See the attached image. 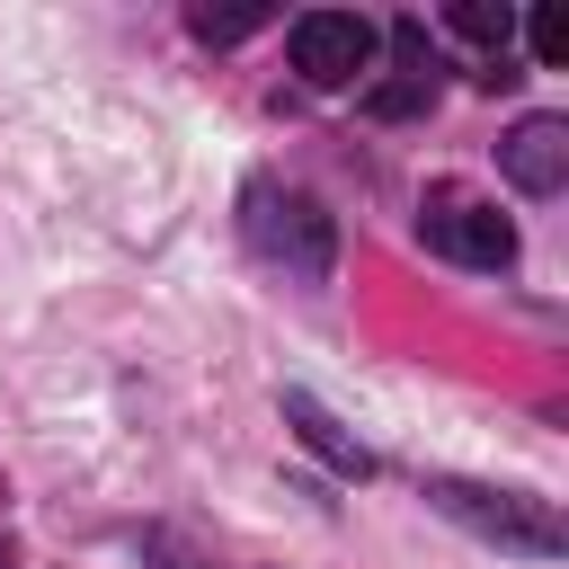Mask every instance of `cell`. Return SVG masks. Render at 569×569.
<instances>
[{"instance_id": "6da1fadb", "label": "cell", "mask_w": 569, "mask_h": 569, "mask_svg": "<svg viewBox=\"0 0 569 569\" xmlns=\"http://www.w3.org/2000/svg\"><path fill=\"white\" fill-rule=\"evenodd\" d=\"M240 213H249V240H258V258H276L284 276H302V284H329V258H338V231H329V213L302 196V187H276V178H249V196H240Z\"/></svg>"}, {"instance_id": "7a4b0ae2", "label": "cell", "mask_w": 569, "mask_h": 569, "mask_svg": "<svg viewBox=\"0 0 569 569\" xmlns=\"http://www.w3.org/2000/svg\"><path fill=\"white\" fill-rule=\"evenodd\" d=\"M373 18H356V9H311V18H293V71L311 80V89H347L365 62H373Z\"/></svg>"}, {"instance_id": "3957f363", "label": "cell", "mask_w": 569, "mask_h": 569, "mask_svg": "<svg viewBox=\"0 0 569 569\" xmlns=\"http://www.w3.org/2000/svg\"><path fill=\"white\" fill-rule=\"evenodd\" d=\"M427 498H436L445 516H462L471 533L507 542V551H533V560H542V551H560V525H551V516H533V507H525V498H507V489H480V480H436Z\"/></svg>"}, {"instance_id": "277c9868", "label": "cell", "mask_w": 569, "mask_h": 569, "mask_svg": "<svg viewBox=\"0 0 569 569\" xmlns=\"http://www.w3.org/2000/svg\"><path fill=\"white\" fill-rule=\"evenodd\" d=\"M418 231H427V249H445V258H462V267H507V258H516L507 213H498V204H471V196H436Z\"/></svg>"}, {"instance_id": "5b68a950", "label": "cell", "mask_w": 569, "mask_h": 569, "mask_svg": "<svg viewBox=\"0 0 569 569\" xmlns=\"http://www.w3.org/2000/svg\"><path fill=\"white\" fill-rule=\"evenodd\" d=\"M498 169H507L525 196H560V187H569V124H560V116H525V124L498 142Z\"/></svg>"}, {"instance_id": "8992f818", "label": "cell", "mask_w": 569, "mask_h": 569, "mask_svg": "<svg viewBox=\"0 0 569 569\" xmlns=\"http://www.w3.org/2000/svg\"><path fill=\"white\" fill-rule=\"evenodd\" d=\"M284 418H293V436H302L320 462H338V471H356V480L373 471V453H365V445H356V436H347V427H338V418H329L311 391H284Z\"/></svg>"}, {"instance_id": "52a82bcc", "label": "cell", "mask_w": 569, "mask_h": 569, "mask_svg": "<svg viewBox=\"0 0 569 569\" xmlns=\"http://www.w3.org/2000/svg\"><path fill=\"white\" fill-rule=\"evenodd\" d=\"M187 27H196L204 44H240V36H258V27H267V0H231V9H213V0H204V9H187Z\"/></svg>"}, {"instance_id": "ba28073f", "label": "cell", "mask_w": 569, "mask_h": 569, "mask_svg": "<svg viewBox=\"0 0 569 569\" xmlns=\"http://www.w3.org/2000/svg\"><path fill=\"white\" fill-rule=\"evenodd\" d=\"M445 27H453V36H471V44H498V53H507L516 9H507V0H453V9H445Z\"/></svg>"}, {"instance_id": "9c48e42d", "label": "cell", "mask_w": 569, "mask_h": 569, "mask_svg": "<svg viewBox=\"0 0 569 569\" xmlns=\"http://www.w3.org/2000/svg\"><path fill=\"white\" fill-rule=\"evenodd\" d=\"M533 53H542L551 71L569 62V0H542V9H533Z\"/></svg>"}, {"instance_id": "30bf717a", "label": "cell", "mask_w": 569, "mask_h": 569, "mask_svg": "<svg viewBox=\"0 0 569 569\" xmlns=\"http://www.w3.org/2000/svg\"><path fill=\"white\" fill-rule=\"evenodd\" d=\"M427 98H436V80H418V71H400V80H391V89H373L365 107H373V116H418Z\"/></svg>"}, {"instance_id": "8fae6325", "label": "cell", "mask_w": 569, "mask_h": 569, "mask_svg": "<svg viewBox=\"0 0 569 569\" xmlns=\"http://www.w3.org/2000/svg\"><path fill=\"white\" fill-rule=\"evenodd\" d=\"M142 551H151V569H204V560L178 551V533H142Z\"/></svg>"}]
</instances>
